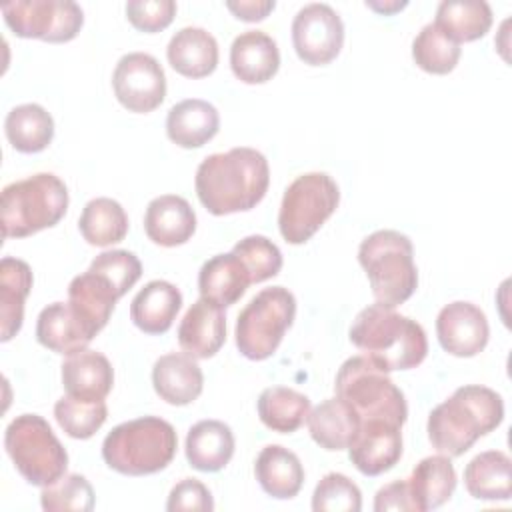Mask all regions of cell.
I'll return each instance as SVG.
<instances>
[{"label": "cell", "instance_id": "1", "mask_svg": "<svg viewBox=\"0 0 512 512\" xmlns=\"http://www.w3.org/2000/svg\"><path fill=\"white\" fill-rule=\"evenodd\" d=\"M268 184L266 156L248 146L206 156L194 178L198 200L214 216L252 210L266 196Z\"/></svg>", "mask_w": 512, "mask_h": 512}, {"label": "cell", "instance_id": "2", "mask_svg": "<svg viewBox=\"0 0 512 512\" xmlns=\"http://www.w3.org/2000/svg\"><path fill=\"white\" fill-rule=\"evenodd\" d=\"M504 420V402L498 392L480 384L454 390L428 416V440L438 454L462 456L474 442L498 428Z\"/></svg>", "mask_w": 512, "mask_h": 512}, {"label": "cell", "instance_id": "3", "mask_svg": "<svg viewBox=\"0 0 512 512\" xmlns=\"http://www.w3.org/2000/svg\"><path fill=\"white\" fill-rule=\"evenodd\" d=\"M350 342L382 372L416 368L428 354L424 328L378 302L358 312L350 326Z\"/></svg>", "mask_w": 512, "mask_h": 512}, {"label": "cell", "instance_id": "4", "mask_svg": "<svg viewBox=\"0 0 512 512\" xmlns=\"http://www.w3.org/2000/svg\"><path fill=\"white\" fill-rule=\"evenodd\" d=\"M178 436L170 422L142 416L114 426L102 442L108 468L124 476H146L164 470L176 456Z\"/></svg>", "mask_w": 512, "mask_h": 512}, {"label": "cell", "instance_id": "5", "mask_svg": "<svg viewBox=\"0 0 512 512\" xmlns=\"http://www.w3.org/2000/svg\"><path fill=\"white\" fill-rule=\"evenodd\" d=\"M358 262L378 304L396 308L418 288L412 242L398 230H376L366 236L358 248Z\"/></svg>", "mask_w": 512, "mask_h": 512}, {"label": "cell", "instance_id": "6", "mask_svg": "<svg viewBox=\"0 0 512 512\" xmlns=\"http://www.w3.org/2000/svg\"><path fill=\"white\" fill-rule=\"evenodd\" d=\"M68 188L52 172H38L2 190V236L26 238L56 226L68 210Z\"/></svg>", "mask_w": 512, "mask_h": 512}, {"label": "cell", "instance_id": "7", "mask_svg": "<svg viewBox=\"0 0 512 512\" xmlns=\"http://www.w3.org/2000/svg\"><path fill=\"white\" fill-rule=\"evenodd\" d=\"M4 448L14 468L32 486L44 488L66 474L68 452L38 414L16 416L6 426Z\"/></svg>", "mask_w": 512, "mask_h": 512}, {"label": "cell", "instance_id": "8", "mask_svg": "<svg viewBox=\"0 0 512 512\" xmlns=\"http://www.w3.org/2000/svg\"><path fill=\"white\" fill-rule=\"evenodd\" d=\"M334 390L358 414L360 422L386 420L402 428L408 418L402 390L366 356H352L340 366Z\"/></svg>", "mask_w": 512, "mask_h": 512}, {"label": "cell", "instance_id": "9", "mask_svg": "<svg viewBox=\"0 0 512 512\" xmlns=\"http://www.w3.org/2000/svg\"><path fill=\"white\" fill-rule=\"evenodd\" d=\"M296 316V298L284 286L260 290L238 314L236 348L248 360L270 358Z\"/></svg>", "mask_w": 512, "mask_h": 512}, {"label": "cell", "instance_id": "10", "mask_svg": "<svg viewBox=\"0 0 512 512\" xmlns=\"http://www.w3.org/2000/svg\"><path fill=\"white\" fill-rule=\"evenodd\" d=\"M340 188L326 172H308L288 184L278 212V228L288 244L308 242L334 214Z\"/></svg>", "mask_w": 512, "mask_h": 512}, {"label": "cell", "instance_id": "11", "mask_svg": "<svg viewBox=\"0 0 512 512\" xmlns=\"http://www.w3.org/2000/svg\"><path fill=\"white\" fill-rule=\"evenodd\" d=\"M0 10L16 36L52 44L70 42L84 24V12L72 0H14Z\"/></svg>", "mask_w": 512, "mask_h": 512}, {"label": "cell", "instance_id": "12", "mask_svg": "<svg viewBox=\"0 0 512 512\" xmlns=\"http://www.w3.org/2000/svg\"><path fill=\"white\" fill-rule=\"evenodd\" d=\"M292 44L304 64L324 66L332 62L344 44L342 18L324 2L306 4L292 20Z\"/></svg>", "mask_w": 512, "mask_h": 512}, {"label": "cell", "instance_id": "13", "mask_svg": "<svg viewBox=\"0 0 512 512\" xmlns=\"http://www.w3.org/2000/svg\"><path fill=\"white\" fill-rule=\"evenodd\" d=\"M112 88L126 110L148 114L166 98V74L152 54L128 52L114 68Z\"/></svg>", "mask_w": 512, "mask_h": 512}, {"label": "cell", "instance_id": "14", "mask_svg": "<svg viewBox=\"0 0 512 512\" xmlns=\"http://www.w3.org/2000/svg\"><path fill=\"white\" fill-rule=\"evenodd\" d=\"M440 346L458 358L480 354L490 338L486 314L472 302L456 300L446 304L436 316Z\"/></svg>", "mask_w": 512, "mask_h": 512}, {"label": "cell", "instance_id": "15", "mask_svg": "<svg viewBox=\"0 0 512 512\" xmlns=\"http://www.w3.org/2000/svg\"><path fill=\"white\" fill-rule=\"evenodd\" d=\"M346 450L358 472L380 476L394 468L402 456L400 426L386 420H362Z\"/></svg>", "mask_w": 512, "mask_h": 512}, {"label": "cell", "instance_id": "16", "mask_svg": "<svg viewBox=\"0 0 512 512\" xmlns=\"http://www.w3.org/2000/svg\"><path fill=\"white\" fill-rule=\"evenodd\" d=\"M98 330L78 314L70 302H52L38 314L36 338L38 342L56 354H74L84 350Z\"/></svg>", "mask_w": 512, "mask_h": 512}, {"label": "cell", "instance_id": "17", "mask_svg": "<svg viewBox=\"0 0 512 512\" xmlns=\"http://www.w3.org/2000/svg\"><path fill=\"white\" fill-rule=\"evenodd\" d=\"M226 342L224 310L206 298H198L178 326L180 348L198 360L212 358Z\"/></svg>", "mask_w": 512, "mask_h": 512}, {"label": "cell", "instance_id": "18", "mask_svg": "<svg viewBox=\"0 0 512 512\" xmlns=\"http://www.w3.org/2000/svg\"><path fill=\"white\" fill-rule=\"evenodd\" d=\"M144 232L158 246H180L196 232V214L190 202L182 196H156L146 206Z\"/></svg>", "mask_w": 512, "mask_h": 512}, {"label": "cell", "instance_id": "19", "mask_svg": "<svg viewBox=\"0 0 512 512\" xmlns=\"http://www.w3.org/2000/svg\"><path fill=\"white\" fill-rule=\"evenodd\" d=\"M230 68L244 84H264L280 68V50L272 36L262 30L238 34L230 46Z\"/></svg>", "mask_w": 512, "mask_h": 512}, {"label": "cell", "instance_id": "20", "mask_svg": "<svg viewBox=\"0 0 512 512\" xmlns=\"http://www.w3.org/2000/svg\"><path fill=\"white\" fill-rule=\"evenodd\" d=\"M62 386L80 400H104L114 384L110 360L96 350L84 348L68 354L62 362Z\"/></svg>", "mask_w": 512, "mask_h": 512}, {"label": "cell", "instance_id": "21", "mask_svg": "<svg viewBox=\"0 0 512 512\" xmlns=\"http://www.w3.org/2000/svg\"><path fill=\"white\" fill-rule=\"evenodd\" d=\"M152 384L164 402L186 406L202 394L204 374L192 356L170 352L154 362Z\"/></svg>", "mask_w": 512, "mask_h": 512}, {"label": "cell", "instance_id": "22", "mask_svg": "<svg viewBox=\"0 0 512 512\" xmlns=\"http://www.w3.org/2000/svg\"><path fill=\"white\" fill-rule=\"evenodd\" d=\"M250 284V272L234 252L212 256L198 272L200 298H206L220 308L238 302Z\"/></svg>", "mask_w": 512, "mask_h": 512}, {"label": "cell", "instance_id": "23", "mask_svg": "<svg viewBox=\"0 0 512 512\" xmlns=\"http://www.w3.org/2000/svg\"><path fill=\"white\" fill-rule=\"evenodd\" d=\"M166 56L178 74L186 78H204L218 66V42L208 30L186 26L170 38Z\"/></svg>", "mask_w": 512, "mask_h": 512}, {"label": "cell", "instance_id": "24", "mask_svg": "<svg viewBox=\"0 0 512 512\" xmlns=\"http://www.w3.org/2000/svg\"><path fill=\"white\" fill-rule=\"evenodd\" d=\"M220 128L218 110L200 98H186L174 104L166 116V134L180 148H200Z\"/></svg>", "mask_w": 512, "mask_h": 512}, {"label": "cell", "instance_id": "25", "mask_svg": "<svg viewBox=\"0 0 512 512\" xmlns=\"http://www.w3.org/2000/svg\"><path fill=\"white\" fill-rule=\"evenodd\" d=\"M180 308V290L172 282L152 280L132 298L130 318L146 334H164L170 330Z\"/></svg>", "mask_w": 512, "mask_h": 512}, {"label": "cell", "instance_id": "26", "mask_svg": "<svg viewBox=\"0 0 512 512\" xmlns=\"http://www.w3.org/2000/svg\"><path fill=\"white\" fill-rule=\"evenodd\" d=\"M254 474L260 488L278 500L294 498L304 484V468L300 458L280 444H268L260 450L254 464Z\"/></svg>", "mask_w": 512, "mask_h": 512}, {"label": "cell", "instance_id": "27", "mask_svg": "<svg viewBox=\"0 0 512 512\" xmlns=\"http://www.w3.org/2000/svg\"><path fill=\"white\" fill-rule=\"evenodd\" d=\"M186 460L200 472H218L234 456V434L220 420H200L186 434Z\"/></svg>", "mask_w": 512, "mask_h": 512}, {"label": "cell", "instance_id": "28", "mask_svg": "<svg viewBox=\"0 0 512 512\" xmlns=\"http://www.w3.org/2000/svg\"><path fill=\"white\" fill-rule=\"evenodd\" d=\"M32 290L30 266L12 256H4L0 262V340L14 338L24 320V302Z\"/></svg>", "mask_w": 512, "mask_h": 512}, {"label": "cell", "instance_id": "29", "mask_svg": "<svg viewBox=\"0 0 512 512\" xmlns=\"http://www.w3.org/2000/svg\"><path fill=\"white\" fill-rule=\"evenodd\" d=\"M306 422L312 440L330 452L346 450L360 428L358 414L338 396L328 398L312 408Z\"/></svg>", "mask_w": 512, "mask_h": 512}, {"label": "cell", "instance_id": "30", "mask_svg": "<svg viewBox=\"0 0 512 512\" xmlns=\"http://www.w3.org/2000/svg\"><path fill=\"white\" fill-rule=\"evenodd\" d=\"M464 486L476 500H510L512 462L502 450H488L474 456L464 468Z\"/></svg>", "mask_w": 512, "mask_h": 512}, {"label": "cell", "instance_id": "31", "mask_svg": "<svg viewBox=\"0 0 512 512\" xmlns=\"http://www.w3.org/2000/svg\"><path fill=\"white\" fill-rule=\"evenodd\" d=\"M122 298L118 288L100 272L88 268L68 284V302L98 332L108 324L116 300Z\"/></svg>", "mask_w": 512, "mask_h": 512}, {"label": "cell", "instance_id": "32", "mask_svg": "<svg viewBox=\"0 0 512 512\" xmlns=\"http://www.w3.org/2000/svg\"><path fill=\"white\" fill-rule=\"evenodd\" d=\"M406 480L416 504V512H426L450 500L456 488V470L448 456L436 454L422 458Z\"/></svg>", "mask_w": 512, "mask_h": 512}, {"label": "cell", "instance_id": "33", "mask_svg": "<svg viewBox=\"0 0 512 512\" xmlns=\"http://www.w3.org/2000/svg\"><path fill=\"white\" fill-rule=\"evenodd\" d=\"M4 132L14 150L34 154L48 148L54 138V120L40 104H20L6 114Z\"/></svg>", "mask_w": 512, "mask_h": 512}, {"label": "cell", "instance_id": "34", "mask_svg": "<svg viewBox=\"0 0 512 512\" xmlns=\"http://www.w3.org/2000/svg\"><path fill=\"white\" fill-rule=\"evenodd\" d=\"M434 24L454 42H474L492 26V8L484 0H444L436 8Z\"/></svg>", "mask_w": 512, "mask_h": 512}, {"label": "cell", "instance_id": "35", "mask_svg": "<svg viewBox=\"0 0 512 512\" xmlns=\"http://www.w3.org/2000/svg\"><path fill=\"white\" fill-rule=\"evenodd\" d=\"M310 414V400L298 390L270 386L258 396V416L274 432L290 434L298 430Z\"/></svg>", "mask_w": 512, "mask_h": 512}, {"label": "cell", "instance_id": "36", "mask_svg": "<svg viewBox=\"0 0 512 512\" xmlns=\"http://www.w3.org/2000/svg\"><path fill=\"white\" fill-rule=\"evenodd\" d=\"M82 238L92 246H112L126 238L128 216L120 202L100 196L90 200L78 220Z\"/></svg>", "mask_w": 512, "mask_h": 512}, {"label": "cell", "instance_id": "37", "mask_svg": "<svg viewBox=\"0 0 512 512\" xmlns=\"http://www.w3.org/2000/svg\"><path fill=\"white\" fill-rule=\"evenodd\" d=\"M462 48L434 22L426 24L412 42V58L418 68L430 74H448L456 68Z\"/></svg>", "mask_w": 512, "mask_h": 512}, {"label": "cell", "instance_id": "38", "mask_svg": "<svg viewBox=\"0 0 512 512\" xmlns=\"http://www.w3.org/2000/svg\"><path fill=\"white\" fill-rule=\"evenodd\" d=\"M54 418L70 438L86 440L102 428L108 408L104 400H80L66 394L54 404Z\"/></svg>", "mask_w": 512, "mask_h": 512}, {"label": "cell", "instance_id": "39", "mask_svg": "<svg viewBox=\"0 0 512 512\" xmlns=\"http://www.w3.org/2000/svg\"><path fill=\"white\" fill-rule=\"evenodd\" d=\"M94 502V490L82 474H64L40 492V504L46 512H90Z\"/></svg>", "mask_w": 512, "mask_h": 512}, {"label": "cell", "instance_id": "40", "mask_svg": "<svg viewBox=\"0 0 512 512\" xmlns=\"http://www.w3.org/2000/svg\"><path fill=\"white\" fill-rule=\"evenodd\" d=\"M232 252L244 262L250 272L252 284L264 282L276 276L282 268V252L280 248L266 236L252 234L234 244Z\"/></svg>", "mask_w": 512, "mask_h": 512}, {"label": "cell", "instance_id": "41", "mask_svg": "<svg viewBox=\"0 0 512 512\" xmlns=\"http://www.w3.org/2000/svg\"><path fill=\"white\" fill-rule=\"evenodd\" d=\"M362 508L360 488L344 474L330 472L314 488V512H358Z\"/></svg>", "mask_w": 512, "mask_h": 512}, {"label": "cell", "instance_id": "42", "mask_svg": "<svg viewBox=\"0 0 512 512\" xmlns=\"http://www.w3.org/2000/svg\"><path fill=\"white\" fill-rule=\"evenodd\" d=\"M104 274L124 296L142 276V264L134 252L128 250H106L98 254L88 266Z\"/></svg>", "mask_w": 512, "mask_h": 512}, {"label": "cell", "instance_id": "43", "mask_svg": "<svg viewBox=\"0 0 512 512\" xmlns=\"http://www.w3.org/2000/svg\"><path fill=\"white\" fill-rule=\"evenodd\" d=\"M126 16L130 24L140 32H160L176 16L174 0H130L126 4Z\"/></svg>", "mask_w": 512, "mask_h": 512}, {"label": "cell", "instance_id": "44", "mask_svg": "<svg viewBox=\"0 0 512 512\" xmlns=\"http://www.w3.org/2000/svg\"><path fill=\"white\" fill-rule=\"evenodd\" d=\"M168 512H180V510H200L210 512L214 510V500L210 490L196 478H182L168 494L166 500Z\"/></svg>", "mask_w": 512, "mask_h": 512}, {"label": "cell", "instance_id": "45", "mask_svg": "<svg viewBox=\"0 0 512 512\" xmlns=\"http://www.w3.org/2000/svg\"><path fill=\"white\" fill-rule=\"evenodd\" d=\"M374 510L376 512H388V510L416 512V504H414L408 480H394L382 486L374 496Z\"/></svg>", "mask_w": 512, "mask_h": 512}, {"label": "cell", "instance_id": "46", "mask_svg": "<svg viewBox=\"0 0 512 512\" xmlns=\"http://www.w3.org/2000/svg\"><path fill=\"white\" fill-rule=\"evenodd\" d=\"M276 2L274 0H228L226 8L244 22H260L264 20L272 10Z\"/></svg>", "mask_w": 512, "mask_h": 512}, {"label": "cell", "instance_id": "47", "mask_svg": "<svg viewBox=\"0 0 512 512\" xmlns=\"http://www.w3.org/2000/svg\"><path fill=\"white\" fill-rule=\"evenodd\" d=\"M406 4H408V2H398V0H394V2H372V0H368V2H366L368 8H372V10L380 12V14L398 12V10H402Z\"/></svg>", "mask_w": 512, "mask_h": 512}]
</instances>
